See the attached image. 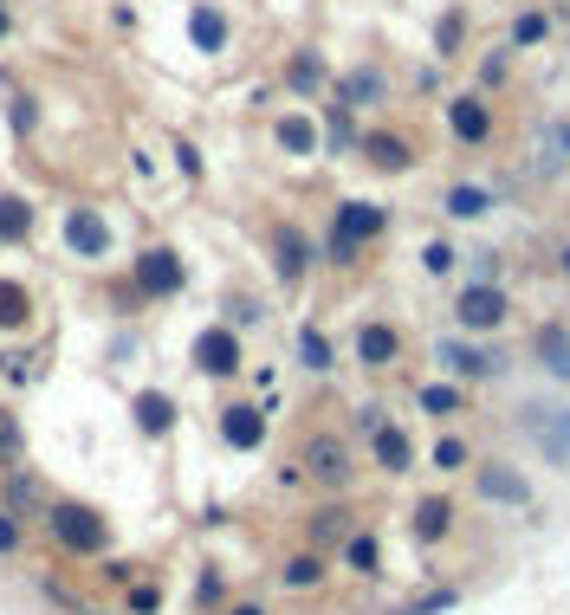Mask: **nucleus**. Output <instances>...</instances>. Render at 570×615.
<instances>
[{
  "mask_svg": "<svg viewBox=\"0 0 570 615\" xmlns=\"http://www.w3.org/2000/svg\"><path fill=\"white\" fill-rule=\"evenodd\" d=\"M46 531L59 538V551H72V557H98L104 544H111V525H104V512L98 505H78V499H59L46 512Z\"/></svg>",
  "mask_w": 570,
  "mask_h": 615,
  "instance_id": "f257e3e1",
  "label": "nucleus"
},
{
  "mask_svg": "<svg viewBox=\"0 0 570 615\" xmlns=\"http://www.w3.org/2000/svg\"><path fill=\"white\" fill-rule=\"evenodd\" d=\"M383 221H389V214L376 208V201H344V208H337V221H331V240H324L331 266H350V259L363 253V240L383 234Z\"/></svg>",
  "mask_w": 570,
  "mask_h": 615,
  "instance_id": "f03ea898",
  "label": "nucleus"
},
{
  "mask_svg": "<svg viewBox=\"0 0 570 615\" xmlns=\"http://www.w3.org/2000/svg\"><path fill=\"white\" fill-rule=\"evenodd\" d=\"M130 285H137L143 298H175V292L188 285L182 253H175V246H143V253H137V266H130Z\"/></svg>",
  "mask_w": 570,
  "mask_h": 615,
  "instance_id": "7ed1b4c3",
  "label": "nucleus"
},
{
  "mask_svg": "<svg viewBox=\"0 0 570 615\" xmlns=\"http://www.w3.org/2000/svg\"><path fill=\"white\" fill-rule=\"evenodd\" d=\"M65 246H72V259H104L111 253V221L98 208H65Z\"/></svg>",
  "mask_w": 570,
  "mask_h": 615,
  "instance_id": "20e7f679",
  "label": "nucleus"
},
{
  "mask_svg": "<svg viewBox=\"0 0 570 615\" xmlns=\"http://www.w3.org/2000/svg\"><path fill=\"white\" fill-rule=\"evenodd\" d=\"M473 492H480L486 505H532V486H525V473L519 467H506V460H486L480 473H473Z\"/></svg>",
  "mask_w": 570,
  "mask_h": 615,
  "instance_id": "39448f33",
  "label": "nucleus"
},
{
  "mask_svg": "<svg viewBox=\"0 0 570 615\" xmlns=\"http://www.w3.org/2000/svg\"><path fill=\"white\" fill-rule=\"evenodd\" d=\"M195 369H201V376H234V369H240L234 324H208V331L195 337Z\"/></svg>",
  "mask_w": 570,
  "mask_h": 615,
  "instance_id": "423d86ee",
  "label": "nucleus"
},
{
  "mask_svg": "<svg viewBox=\"0 0 570 615\" xmlns=\"http://www.w3.org/2000/svg\"><path fill=\"white\" fill-rule=\"evenodd\" d=\"M454 318H460V331H493V324H506V292L499 285H467Z\"/></svg>",
  "mask_w": 570,
  "mask_h": 615,
  "instance_id": "0eeeda50",
  "label": "nucleus"
},
{
  "mask_svg": "<svg viewBox=\"0 0 570 615\" xmlns=\"http://www.w3.org/2000/svg\"><path fill=\"white\" fill-rule=\"evenodd\" d=\"M525 428H532V441L545 447V460L570 467V408H525Z\"/></svg>",
  "mask_w": 570,
  "mask_h": 615,
  "instance_id": "6e6552de",
  "label": "nucleus"
},
{
  "mask_svg": "<svg viewBox=\"0 0 570 615\" xmlns=\"http://www.w3.org/2000/svg\"><path fill=\"white\" fill-rule=\"evenodd\" d=\"M273 272H279L285 285H298L311 272V240L298 234V227H285V221L273 227Z\"/></svg>",
  "mask_w": 570,
  "mask_h": 615,
  "instance_id": "1a4fd4ad",
  "label": "nucleus"
},
{
  "mask_svg": "<svg viewBox=\"0 0 570 615\" xmlns=\"http://www.w3.org/2000/svg\"><path fill=\"white\" fill-rule=\"evenodd\" d=\"M221 441H227V447H240V454H253V447L266 441V415H260L253 402L221 408Z\"/></svg>",
  "mask_w": 570,
  "mask_h": 615,
  "instance_id": "9d476101",
  "label": "nucleus"
},
{
  "mask_svg": "<svg viewBox=\"0 0 570 615\" xmlns=\"http://www.w3.org/2000/svg\"><path fill=\"white\" fill-rule=\"evenodd\" d=\"M383 72H376V65H357V72H344L337 78V104H344V111H370V104H383Z\"/></svg>",
  "mask_w": 570,
  "mask_h": 615,
  "instance_id": "9b49d317",
  "label": "nucleus"
},
{
  "mask_svg": "<svg viewBox=\"0 0 570 615\" xmlns=\"http://www.w3.org/2000/svg\"><path fill=\"white\" fill-rule=\"evenodd\" d=\"M434 357H441V369H454V376H499V357H493V350H473V344H460V337L434 344Z\"/></svg>",
  "mask_w": 570,
  "mask_h": 615,
  "instance_id": "f8f14e48",
  "label": "nucleus"
},
{
  "mask_svg": "<svg viewBox=\"0 0 570 615\" xmlns=\"http://www.w3.org/2000/svg\"><path fill=\"white\" fill-rule=\"evenodd\" d=\"M130 415H137V434H149V441H162V434L175 428V402L162 389H143L137 402H130Z\"/></svg>",
  "mask_w": 570,
  "mask_h": 615,
  "instance_id": "ddd939ff",
  "label": "nucleus"
},
{
  "mask_svg": "<svg viewBox=\"0 0 570 615\" xmlns=\"http://www.w3.org/2000/svg\"><path fill=\"white\" fill-rule=\"evenodd\" d=\"M447 130H454L460 143H486L493 117H486V104H480V98H454V104H447Z\"/></svg>",
  "mask_w": 570,
  "mask_h": 615,
  "instance_id": "4468645a",
  "label": "nucleus"
},
{
  "mask_svg": "<svg viewBox=\"0 0 570 615\" xmlns=\"http://www.w3.org/2000/svg\"><path fill=\"white\" fill-rule=\"evenodd\" d=\"M188 39H195V52H221L227 46V13L201 0V7L188 13Z\"/></svg>",
  "mask_w": 570,
  "mask_h": 615,
  "instance_id": "2eb2a0df",
  "label": "nucleus"
},
{
  "mask_svg": "<svg viewBox=\"0 0 570 615\" xmlns=\"http://www.w3.org/2000/svg\"><path fill=\"white\" fill-rule=\"evenodd\" d=\"M370 447H376V467H383V473H409L415 447H409V434H402V428H389V421H383V428L370 434Z\"/></svg>",
  "mask_w": 570,
  "mask_h": 615,
  "instance_id": "dca6fc26",
  "label": "nucleus"
},
{
  "mask_svg": "<svg viewBox=\"0 0 570 615\" xmlns=\"http://www.w3.org/2000/svg\"><path fill=\"white\" fill-rule=\"evenodd\" d=\"M273 143L285 149V156H318V123H311V117H279L273 123Z\"/></svg>",
  "mask_w": 570,
  "mask_h": 615,
  "instance_id": "f3484780",
  "label": "nucleus"
},
{
  "mask_svg": "<svg viewBox=\"0 0 570 615\" xmlns=\"http://www.w3.org/2000/svg\"><path fill=\"white\" fill-rule=\"evenodd\" d=\"M396 350H402V337L389 331V324H363V331H357V357L370 363V369H389V363H396Z\"/></svg>",
  "mask_w": 570,
  "mask_h": 615,
  "instance_id": "a211bd4d",
  "label": "nucleus"
},
{
  "mask_svg": "<svg viewBox=\"0 0 570 615\" xmlns=\"http://www.w3.org/2000/svg\"><path fill=\"white\" fill-rule=\"evenodd\" d=\"M33 324V292L20 279H0V331H26Z\"/></svg>",
  "mask_w": 570,
  "mask_h": 615,
  "instance_id": "6ab92c4d",
  "label": "nucleus"
},
{
  "mask_svg": "<svg viewBox=\"0 0 570 615\" xmlns=\"http://www.w3.org/2000/svg\"><path fill=\"white\" fill-rule=\"evenodd\" d=\"M33 234V201L26 195H0V246H20Z\"/></svg>",
  "mask_w": 570,
  "mask_h": 615,
  "instance_id": "aec40b11",
  "label": "nucleus"
},
{
  "mask_svg": "<svg viewBox=\"0 0 570 615\" xmlns=\"http://www.w3.org/2000/svg\"><path fill=\"white\" fill-rule=\"evenodd\" d=\"M538 363H545L558 382H570V331L564 324H545V331H538Z\"/></svg>",
  "mask_w": 570,
  "mask_h": 615,
  "instance_id": "412c9836",
  "label": "nucleus"
},
{
  "mask_svg": "<svg viewBox=\"0 0 570 615\" xmlns=\"http://www.w3.org/2000/svg\"><path fill=\"white\" fill-rule=\"evenodd\" d=\"M285 85H292L298 98H311V91L324 85V59H318V52H292V65H285Z\"/></svg>",
  "mask_w": 570,
  "mask_h": 615,
  "instance_id": "4be33fe9",
  "label": "nucleus"
},
{
  "mask_svg": "<svg viewBox=\"0 0 570 615\" xmlns=\"http://www.w3.org/2000/svg\"><path fill=\"white\" fill-rule=\"evenodd\" d=\"M344 564L357 570V577H376V564H383V544H376L370 531H350V538H344Z\"/></svg>",
  "mask_w": 570,
  "mask_h": 615,
  "instance_id": "5701e85b",
  "label": "nucleus"
},
{
  "mask_svg": "<svg viewBox=\"0 0 570 615\" xmlns=\"http://www.w3.org/2000/svg\"><path fill=\"white\" fill-rule=\"evenodd\" d=\"M305 467L318 473V480H331V486L350 473V467H344V447H337V441H311V447H305Z\"/></svg>",
  "mask_w": 570,
  "mask_h": 615,
  "instance_id": "b1692460",
  "label": "nucleus"
},
{
  "mask_svg": "<svg viewBox=\"0 0 570 615\" xmlns=\"http://www.w3.org/2000/svg\"><path fill=\"white\" fill-rule=\"evenodd\" d=\"M363 156L376 162V169H409V143H402V136H363Z\"/></svg>",
  "mask_w": 570,
  "mask_h": 615,
  "instance_id": "393cba45",
  "label": "nucleus"
},
{
  "mask_svg": "<svg viewBox=\"0 0 570 615\" xmlns=\"http://www.w3.org/2000/svg\"><path fill=\"white\" fill-rule=\"evenodd\" d=\"M493 208V195H486V188H447V214H454V221H480V214Z\"/></svg>",
  "mask_w": 570,
  "mask_h": 615,
  "instance_id": "a878e982",
  "label": "nucleus"
},
{
  "mask_svg": "<svg viewBox=\"0 0 570 615\" xmlns=\"http://www.w3.org/2000/svg\"><path fill=\"white\" fill-rule=\"evenodd\" d=\"M26 460V428L13 408H0V467H20Z\"/></svg>",
  "mask_w": 570,
  "mask_h": 615,
  "instance_id": "bb28decb",
  "label": "nucleus"
},
{
  "mask_svg": "<svg viewBox=\"0 0 570 615\" xmlns=\"http://www.w3.org/2000/svg\"><path fill=\"white\" fill-rule=\"evenodd\" d=\"M447 518H454V512H447V499H422V505H415V538H422V544L447 538Z\"/></svg>",
  "mask_w": 570,
  "mask_h": 615,
  "instance_id": "cd10ccee",
  "label": "nucleus"
},
{
  "mask_svg": "<svg viewBox=\"0 0 570 615\" xmlns=\"http://www.w3.org/2000/svg\"><path fill=\"white\" fill-rule=\"evenodd\" d=\"M298 363H305V369H318V376L331 369V344H324V331H311V324L298 331Z\"/></svg>",
  "mask_w": 570,
  "mask_h": 615,
  "instance_id": "c85d7f7f",
  "label": "nucleus"
},
{
  "mask_svg": "<svg viewBox=\"0 0 570 615\" xmlns=\"http://www.w3.org/2000/svg\"><path fill=\"white\" fill-rule=\"evenodd\" d=\"M7 123H13V136H33V123H39V98H33V91H13V98H7Z\"/></svg>",
  "mask_w": 570,
  "mask_h": 615,
  "instance_id": "c756f323",
  "label": "nucleus"
},
{
  "mask_svg": "<svg viewBox=\"0 0 570 615\" xmlns=\"http://www.w3.org/2000/svg\"><path fill=\"white\" fill-rule=\"evenodd\" d=\"M318 577H324V564H318V557H311V551H305V557H292V564L279 570V583H285V590H311V583H318Z\"/></svg>",
  "mask_w": 570,
  "mask_h": 615,
  "instance_id": "7c9ffc66",
  "label": "nucleus"
},
{
  "mask_svg": "<svg viewBox=\"0 0 570 615\" xmlns=\"http://www.w3.org/2000/svg\"><path fill=\"white\" fill-rule=\"evenodd\" d=\"M422 408H428V415H454V408H460V395L447 389V382H428V389H422Z\"/></svg>",
  "mask_w": 570,
  "mask_h": 615,
  "instance_id": "2f4dec72",
  "label": "nucleus"
},
{
  "mask_svg": "<svg viewBox=\"0 0 570 615\" xmlns=\"http://www.w3.org/2000/svg\"><path fill=\"white\" fill-rule=\"evenodd\" d=\"M434 467H441V473H454V467H467V447H460V441H454V434H447V441H441V447H434Z\"/></svg>",
  "mask_w": 570,
  "mask_h": 615,
  "instance_id": "473e14b6",
  "label": "nucleus"
},
{
  "mask_svg": "<svg viewBox=\"0 0 570 615\" xmlns=\"http://www.w3.org/2000/svg\"><path fill=\"white\" fill-rule=\"evenodd\" d=\"M13 505H20V512L39 505V480H33V473H13Z\"/></svg>",
  "mask_w": 570,
  "mask_h": 615,
  "instance_id": "72a5a7b5",
  "label": "nucleus"
},
{
  "mask_svg": "<svg viewBox=\"0 0 570 615\" xmlns=\"http://www.w3.org/2000/svg\"><path fill=\"white\" fill-rule=\"evenodd\" d=\"M434 609H454V590H434V596H422V603H409L402 615H434Z\"/></svg>",
  "mask_w": 570,
  "mask_h": 615,
  "instance_id": "f704fd0d",
  "label": "nucleus"
},
{
  "mask_svg": "<svg viewBox=\"0 0 570 615\" xmlns=\"http://www.w3.org/2000/svg\"><path fill=\"white\" fill-rule=\"evenodd\" d=\"M156 603H162V590H156V583H137V590H130V609H137V615H149Z\"/></svg>",
  "mask_w": 570,
  "mask_h": 615,
  "instance_id": "c9c22d12",
  "label": "nucleus"
},
{
  "mask_svg": "<svg viewBox=\"0 0 570 615\" xmlns=\"http://www.w3.org/2000/svg\"><path fill=\"white\" fill-rule=\"evenodd\" d=\"M512 39H519V46H532V39H545V20H538V13H525V20L512 26Z\"/></svg>",
  "mask_w": 570,
  "mask_h": 615,
  "instance_id": "e433bc0d",
  "label": "nucleus"
},
{
  "mask_svg": "<svg viewBox=\"0 0 570 615\" xmlns=\"http://www.w3.org/2000/svg\"><path fill=\"white\" fill-rule=\"evenodd\" d=\"M428 272H454V246L434 240V246H428Z\"/></svg>",
  "mask_w": 570,
  "mask_h": 615,
  "instance_id": "4c0bfd02",
  "label": "nucleus"
},
{
  "mask_svg": "<svg viewBox=\"0 0 570 615\" xmlns=\"http://www.w3.org/2000/svg\"><path fill=\"white\" fill-rule=\"evenodd\" d=\"M0 551H20V525H13V512H0Z\"/></svg>",
  "mask_w": 570,
  "mask_h": 615,
  "instance_id": "58836bf2",
  "label": "nucleus"
},
{
  "mask_svg": "<svg viewBox=\"0 0 570 615\" xmlns=\"http://www.w3.org/2000/svg\"><path fill=\"white\" fill-rule=\"evenodd\" d=\"M337 518H344V512H318V518H311V538H337Z\"/></svg>",
  "mask_w": 570,
  "mask_h": 615,
  "instance_id": "ea45409f",
  "label": "nucleus"
},
{
  "mask_svg": "<svg viewBox=\"0 0 570 615\" xmlns=\"http://www.w3.org/2000/svg\"><path fill=\"white\" fill-rule=\"evenodd\" d=\"M175 162H182V175H201V156H195V143H175Z\"/></svg>",
  "mask_w": 570,
  "mask_h": 615,
  "instance_id": "a19ab883",
  "label": "nucleus"
},
{
  "mask_svg": "<svg viewBox=\"0 0 570 615\" xmlns=\"http://www.w3.org/2000/svg\"><path fill=\"white\" fill-rule=\"evenodd\" d=\"M13 33V13H7V0H0V39H7Z\"/></svg>",
  "mask_w": 570,
  "mask_h": 615,
  "instance_id": "79ce46f5",
  "label": "nucleus"
},
{
  "mask_svg": "<svg viewBox=\"0 0 570 615\" xmlns=\"http://www.w3.org/2000/svg\"><path fill=\"white\" fill-rule=\"evenodd\" d=\"M227 615H266L260 603H240V609H227Z\"/></svg>",
  "mask_w": 570,
  "mask_h": 615,
  "instance_id": "37998d69",
  "label": "nucleus"
},
{
  "mask_svg": "<svg viewBox=\"0 0 570 615\" xmlns=\"http://www.w3.org/2000/svg\"><path fill=\"white\" fill-rule=\"evenodd\" d=\"M564 272H570V246H564Z\"/></svg>",
  "mask_w": 570,
  "mask_h": 615,
  "instance_id": "c03bdc74",
  "label": "nucleus"
},
{
  "mask_svg": "<svg viewBox=\"0 0 570 615\" xmlns=\"http://www.w3.org/2000/svg\"><path fill=\"white\" fill-rule=\"evenodd\" d=\"M0 363H7V357H0Z\"/></svg>",
  "mask_w": 570,
  "mask_h": 615,
  "instance_id": "a18cd8bd",
  "label": "nucleus"
}]
</instances>
